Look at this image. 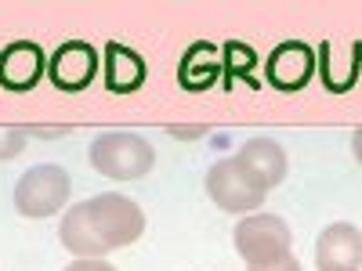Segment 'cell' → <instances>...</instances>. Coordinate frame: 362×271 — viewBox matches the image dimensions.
<instances>
[{"instance_id":"obj_9","label":"cell","mask_w":362,"mask_h":271,"mask_svg":"<svg viewBox=\"0 0 362 271\" xmlns=\"http://www.w3.org/2000/svg\"><path fill=\"white\" fill-rule=\"evenodd\" d=\"M47 73V54L33 40H15L0 51V87L8 90H33Z\"/></svg>"},{"instance_id":"obj_14","label":"cell","mask_w":362,"mask_h":271,"mask_svg":"<svg viewBox=\"0 0 362 271\" xmlns=\"http://www.w3.org/2000/svg\"><path fill=\"white\" fill-rule=\"evenodd\" d=\"M218 69H221L218 51L210 47V44H192L185 51V58H181L177 76H181V83H185L189 90H203V87H210V83L218 80Z\"/></svg>"},{"instance_id":"obj_4","label":"cell","mask_w":362,"mask_h":271,"mask_svg":"<svg viewBox=\"0 0 362 271\" xmlns=\"http://www.w3.org/2000/svg\"><path fill=\"white\" fill-rule=\"evenodd\" d=\"M206 195L214 199V206L225 210V214H254L257 206H264L268 192L247 174L243 163L235 156H228V159H218L206 170Z\"/></svg>"},{"instance_id":"obj_15","label":"cell","mask_w":362,"mask_h":271,"mask_svg":"<svg viewBox=\"0 0 362 271\" xmlns=\"http://www.w3.org/2000/svg\"><path fill=\"white\" fill-rule=\"evenodd\" d=\"M25 148V127H8L0 124V159H15Z\"/></svg>"},{"instance_id":"obj_11","label":"cell","mask_w":362,"mask_h":271,"mask_svg":"<svg viewBox=\"0 0 362 271\" xmlns=\"http://www.w3.org/2000/svg\"><path fill=\"white\" fill-rule=\"evenodd\" d=\"M58 239H62V246L76 257V260H102L109 253V246L102 243V235L90 221V210L87 203H76L66 210L62 224H58Z\"/></svg>"},{"instance_id":"obj_2","label":"cell","mask_w":362,"mask_h":271,"mask_svg":"<svg viewBox=\"0 0 362 271\" xmlns=\"http://www.w3.org/2000/svg\"><path fill=\"white\" fill-rule=\"evenodd\" d=\"M232 235H235V253L247 260V267H268L293 257L290 224L276 214H247Z\"/></svg>"},{"instance_id":"obj_17","label":"cell","mask_w":362,"mask_h":271,"mask_svg":"<svg viewBox=\"0 0 362 271\" xmlns=\"http://www.w3.org/2000/svg\"><path fill=\"white\" fill-rule=\"evenodd\" d=\"M247 271H305L293 257H286V260H279V264H268V267H247Z\"/></svg>"},{"instance_id":"obj_5","label":"cell","mask_w":362,"mask_h":271,"mask_svg":"<svg viewBox=\"0 0 362 271\" xmlns=\"http://www.w3.org/2000/svg\"><path fill=\"white\" fill-rule=\"evenodd\" d=\"M87 210H90V221H95L102 243L112 250H124L131 243H138L141 231H145V214L141 206L127 195H116V192H102L95 199H87Z\"/></svg>"},{"instance_id":"obj_18","label":"cell","mask_w":362,"mask_h":271,"mask_svg":"<svg viewBox=\"0 0 362 271\" xmlns=\"http://www.w3.org/2000/svg\"><path fill=\"white\" fill-rule=\"evenodd\" d=\"M170 134H174V138H199L203 131H199V127H170Z\"/></svg>"},{"instance_id":"obj_1","label":"cell","mask_w":362,"mask_h":271,"mask_svg":"<svg viewBox=\"0 0 362 271\" xmlns=\"http://www.w3.org/2000/svg\"><path fill=\"white\" fill-rule=\"evenodd\" d=\"M90 167L109 181H138L156 167V152L131 131H109L90 145Z\"/></svg>"},{"instance_id":"obj_19","label":"cell","mask_w":362,"mask_h":271,"mask_svg":"<svg viewBox=\"0 0 362 271\" xmlns=\"http://www.w3.org/2000/svg\"><path fill=\"white\" fill-rule=\"evenodd\" d=\"M351 148H355V159L362 163V127H358V131L351 134Z\"/></svg>"},{"instance_id":"obj_16","label":"cell","mask_w":362,"mask_h":271,"mask_svg":"<svg viewBox=\"0 0 362 271\" xmlns=\"http://www.w3.org/2000/svg\"><path fill=\"white\" fill-rule=\"evenodd\" d=\"M66 271H116V267L105 264V260H73Z\"/></svg>"},{"instance_id":"obj_6","label":"cell","mask_w":362,"mask_h":271,"mask_svg":"<svg viewBox=\"0 0 362 271\" xmlns=\"http://www.w3.org/2000/svg\"><path fill=\"white\" fill-rule=\"evenodd\" d=\"M102 69V54L87 40H66L58 44L54 54L47 58V76L58 90H83L95 83Z\"/></svg>"},{"instance_id":"obj_13","label":"cell","mask_w":362,"mask_h":271,"mask_svg":"<svg viewBox=\"0 0 362 271\" xmlns=\"http://www.w3.org/2000/svg\"><path fill=\"white\" fill-rule=\"evenodd\" d=\"M102 76H105V87L112 90V95H131V90H138L148 76L145 69V58L124 44H105L102 51Z\"/></svg>"},{"instance_id":"obj_3","label":"cell","mask_w":362,"mask_h":271,"mask_svg":"<svg viewBox=\"0 0 362 271\" xmlns=\"http://www.w3.org/2000/svg\"><path fill=\"white\" fill-rule=\"evenodd\" d=\"M73 192V181L62 167H54V163H40L33 170H25L18 177V185H15V210L22 217H54L58 210L66 206Z\"/></svg>"},{"instance_id":"obj_10","label":"cell","mask_w":362,"mask_h":271,"mask_svg":"<svg viewBox=\"0 0 362 271\" xmlns=\"http://www.w3.org/2000/svg\"><path fill=\"white\" fill-rule=\"evenodd\" d=\"M319 76L326 83V90L334 95H344V90L355 87L358 73H362V44L351 40H326L319 47Z\"/></svg>"},{"instance_id":"obj_8","label":"cell","mask_w":362,"mask_h":271,"mask_svg":"<svg viewBox=\"0 0 362 271\" xmlns=\"http://www.w3.org/2000/svg\"><path fill=\"white\" fill-rule=\"evenodd\" d=\"M315 73V51L300 40H286L268 54L264 76L276 90H300Z\"/></svg>"},{"instance_id":"obj_12","label":"cell","mask_w":362,"mask_h":271,"mask_svg":"<svg viewBox=\"0 0 362 271\" xmlns=\"http://www.w3.org/2000/svg\"><path fill=\"white\" fill-rule=\"evenodd\" d=\"M235 159L247 167V174L257 181L264 192L283 185V177H286V152L279 148V141H272V138H250L235 152Z\"/></svg>"},{"instance_id":"obj_7","label":"cell","mask_w":362,"mask_h":271,"mask_svg":"<svg viewBox=\"0 0 362 271\" xmlns=\"http://www.w3.org/2000/svg\"><path fill=\"white\" fill-rule=\"evenodd\" d=\"M315 267L319 271H358L362 267V231L348 221L322 228L315 239Z\"/></svg>"}]
</instances>
